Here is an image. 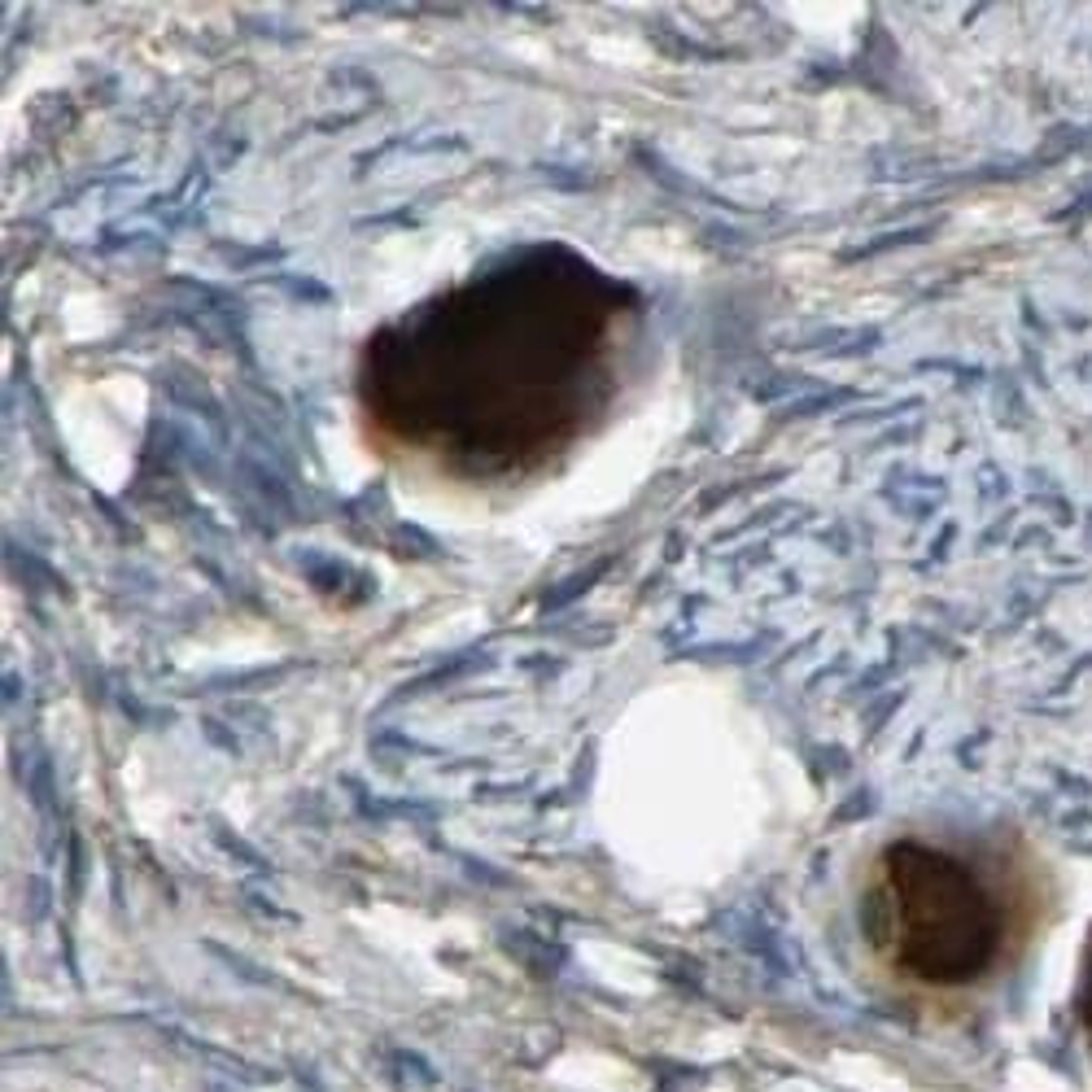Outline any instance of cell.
I'll list each match as a JSON object with an SVG mask.
<instances>
[{
	"mask_svg": "<svg viewBox=\"0 0 1092 1092\" xmlns=\"http://www.w3.org/2000/svg\"><path fill=\"white\" fill-rule=\"evenodd\" d=\"M1084 1032H1089L1092 1045V957H1089V975H1084Z\"/></svg>",
	"mask_w": 1092,
	"mask_h": 1092,
	"instance_id": "3957f363",
	"label": "cell"
},
{
	"mask_svg": "<svg viewBox=\"0 0 1092 1092\" xmlns=\"http://www.w3.org/2000/svg\"><path fill=\"white\" fill-rule=\"evenodd\" d=\"M634 320L617 276L568 245H529L376 329L359 411L446 476H529L608 415Z\"/></svg>",
	"mask_w": 1092,
	"mask_h": 1092,
	"instance_id": "6da1fadb",
	"label": "cell"
},
{
	"mask_svg": "<svg viewBox=\"0 0 1092 1092\" xmlns=\"http://www.w3.org/2000/svg\"><path fill=\"white\" fill-rule=\"evenodd\" d=\"M1032 892L1001 852L896 839L878 852L861 900L874 957L927 992L988 984L1023 944Z\"/></svg>",
	"mask_w": 1092,
	"mask_h": 1092,
	"instance_id": "7a4b0ae2",
	"label": "cell"
}]
</instances>
